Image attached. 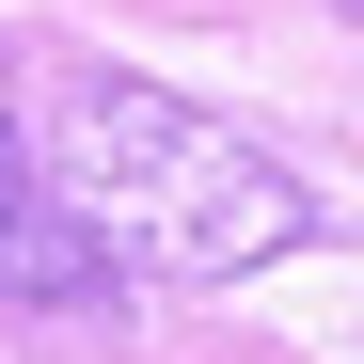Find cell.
<instances>
[{
	"label": "cell",
	"instance_id": "3957f363",
	"mask_svg": "<svg viewBox=\"0 0 364 364\" xmlns=\"http://www.w3.org/2000/svg\"><path fill=\"white\" fill-rule=\"evenodd\" d=\"M348 16H364V0H348Z\"/></svg>",
	"mask_w": 364,
	"mask_h": 364
},
{
	"label": "cell",
	"instance_id": "6da1fadb",
	"mask_svg": "<svg viewBox=\"0 0 364 364\" xmlns=\"http://www.w3.org/2000/svg\"><path fill=\"white\" fill-rule=\"evenodd\" d=\"M32 174L64 191V222L111 254V285H237V269H269L285 237L317 222L285 159H254L222 111L159 95L127 64H80L64 95H48Z\"/></svg>",
	"mask_w": 364,
	"mask_h": 364
},
{
	"label": "cell",
	"instance_id": "7a4b0ae2",
	"mask_svg": "<svg viewBox=\"0 0 364 364\" xmlns=\"http://www.w3.org/2000/svg\"><path fill=\"white\" fill-rule=\"evenodd\" d=\"M0 301H32V317H95V301H111V254L64 222V191L32 174L16 127H0Z\"/></svg>",
	"mask_w": 364,
	"mask_h": 364
}]
</instances>
